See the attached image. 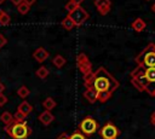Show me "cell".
<instances>
[{
  "mask_svg": "<svg viewBox=\"0 0 155 139\" xmlns=\"http://www.w3.org/2000/svg\"><path fill=\"white\" fill-rule=\"evenodd\" d=\"M17 94H18L19 98L25 99V98L30 94V91H29V88H28L27 86H21V87L17 89Z\"/></svg>",
  "mask_w": 155,
  "mask_h": 139,
  "instance_id": "20",
  "label": "cell"
},
{
  "mask_svg": "<svg viewBox=\"0 0 155 139\" xmlns=\"http://www.w3.org/2000/svg\"><path fill=\"white\" fill-rule=\"evenodd\" d=\"M69 1H70V2H73V4H74V5H76V6H80L85 0H69Z\"/></svg>",
  "mask_w": 155,
  "mask_h": 139,
  "instance_id": "29",
  "label": "cell"
},
{
  "mask_svg": "<svg viewBox=\"0 0 155 139\" xmlns=\"http://www.w3.org/2000/svg\"><path fill=\"white\" fill-rule=\"evenodd\" d=\"M150 95H151V97H155V88H154V91L150 93Z\"/></svg>",
  "mask_w": 155,
  "mask_h": 139,
  "instance_id": "36",
  "label": "cell"
},
{
  "mask_svg": "<svg viewBox=\"0 0 155 139\" xmlns=\"http://www.w3.org/2000/svg\"><path fill=\"white\" fill-rule=\"evenodd\" d=\"M147 1H150V0H147Z\"/></svg>",
  "mask_w": 155,
  "mask_h": 139,
  "instance_id": "39",
  "label": "cell"
},
{
  "mask_svg": "<svg viewBox=\"0 0 155 139\" xmlns=\"http://www.w3.org/2000/svg\"><path fill=\"white\" fill-rule=\"evenodd\" d=\"M48 57H50V53H48V51L45 50L44 47H39V48H36V50L33 52V58H34L36 62H39V63L45 62Z\"/></svg>",
  "mask_w": 155,
  "mask_h": 139,
  "instance_id": "10",
  "label": "cell"
},
{
  "mask_svg": "<svg viewBox=\"0 0 155 139\" xmlns=\"http://www.w3.org/2000/svg\"><path fill=\"white\" fill-rule=\"evenodd\" d=\"M39 121L41 122V124H44V126H50L53 121H54V115L51 112V111H47V110H45V111H42L40 115H39Z\"/></svg>",
  "mask_w": 155,
  "mask_h": 139,
  "instance_id": "11",
  "label": "cell"
},
{
  "mask_svg": "<svg viewBox=\"0 0 155 139\" xmlns=\"http://www.w3.org/2000/svg\"><path fill=\"white\" fill-rule=\"evenodd\" d=\"M85 87H92L98 93H111L119 88V81L104 68L99 66L92 75L84 79Z\"/></svg>",
  "mask_w": 155,
  "mask_h": 139,
  "instance_id": "1",
  "label": "cell"
},
{
  "mask_svg": "<svg viewBox=\"0 0 155 139\" xmlns=\"http://www.w3.org/2000/svg\"><path fill=\"white\" fill-rule=\"evenodd\" d=\"M68 17L73 21L75 27H81L90 17L88 12L82 7V6H76L71 12L68 13Z\"/></svg>",
  "mask_w": 155,
  "mask_h": 139,
  "instance_id": "6",
  "label": "cell"
},
{
  "mask_svg": "<svg viewBox=\"0 0 155 139\" xmlns=\"http://www.w3.org/2000/svg\"><path fill=\"white\" fill-rule=\"evenodd\" d=\"M4 129L12 139H27L33 132L31 128L25 123V121H23V122L13 121L10 124L5 126Z\"/></svg>",
  "mask_w": 155,
  "mask_h": 139,
  "instance_id": "2",
  "label": "cell"
},
{
  "mask_svg": "<svg viewBox=\"0 0 155 139\" xmlns=\"http://www.w3.org/2000/svg\"><path fill=\"white\" fill-rule=\"evenodd\" d=\"M137 65L143 68H154L155 66V44L150 42L144 47L134 58Z\"/></svg>",
  "mask_w": 155,
  "mask_h": 139,
  "instance_id": "3",
  "label": "cell"
},
{
  "mask_svg": "<svg viewBox=\"0 0 155 139\" xmlns=\"http://www.w3.org/2000/svg\"><path fill=\"white\" fill-rule=\"evenodd\" d=\"M98 134L102 139H117V137L120 135V131L113 122H107L99 128Z\"/></svg>",
  "mask_w": 155,
  "mask_h": 139,
  "instance_id": "7",
  "label": "cell"
},
{
  "mask_svg": "<svg viewBox=\"0 0 155 139\" xmlns=\"http://www.w3.org/2000/svg\"><path fill=\"white\" fill-rule=\"evenodd\" d=\"M94 6L102 16H105L111 10V1L110 0H94Z\"/></svg>",
  "mask_w": 155,
  "mask_h": 139,
  "instance_id": "9",
  "label": "cell"
},
{
  "mask_svg": "<svg viewBox=\"0 0 155 139\" xmlns=\"http://www.w3.org/2000/svg\"><path fill=\"white\" fill-rule=\"evenodd\" d=\"M4 91H5V85H4V83L0 81V94H1Z\"/></svg>",
  "mask_w": 155,
  "mask_h": 139,
  "instance_id": "34",
  "label": "cell"
},
{
  "mask_svg": "<svg viewBox=\"0 0 155 139\" xmlns=\"http://www.w3.org/2000/svg\"><path fill=\"white\" fill-rule=\"evenodd\" d=\"M6 44H7V39L5 37V35H4V34H1V33H0V48H2Z\"/></svg>",
  "mask_w": 155,
  "mask_h": 139,
  "instance_id": "27",
  "label": "cell"
},
{
  "mask_svg": "<svg viewBox=\"0 0 155 139\" xmlns=\"http://www.w3.org/2000/svg\"><path fill=\"white\" fill-rule=\"evenodd\" d=\"M0 15H1V10H0Z\"/></svg>",
  "mask_w": 155,
  "mask_h": 139,
  "instance_id": "38",
  "label": "cell"
},
{
  "mask_svg": "<svg viewBox=\"0 0 155 139\" xmlns=\"http://www.w3.org/2000/svg\"><path fill=\"white\" fill-rule=\"evenodd\" d=\"M61 24H62V27L65 29V30H71L73 28H75V24L73 23V21L67 16L62 22H61Z\"/></svg>",
  "mask_w": 155,
  "mask_h": 139,
  "instance_id": "18",
  "label": "cell"
},
{
  "mask_svg": "<svg viewBox=\"0 0 155 139\" xmlns=\"http://www.w3.org/2000/svg\"><path fill=\"white\" fill-rule=\"evenodd\" d=\"M131 27H132V29H133L134 31L140 33V31H143V30L147 28V23H145L142 18H136V19L132 22Z\"/></svg>",
  "mask_w": 155,
  "mask_h": 139,
  "instance_id": "14",
  "label": "cell"
},
{
  "mask_svg": "<svg viewBox=\"0 0 155 139\" xmlns=\"http://www.w3.org/2000/svg\"><path fill=\"white\" fill-rule=\"evenodd\" d=\"M22 1H23V0H11V2H12L15 6H18V5H19Z\"/></svg>",
  "mask_w": 155,
  "mask_h": 139,
  "instance_id": "32",
  "label": "cell"
},
{
  "mask_svg": "<svg viewBox=\"0 0 155 139\" xmlns=\"http://www.w3.org/2000/svg\"><path fill=\"white\" fill-rule=\"evenodd\" d=\"M69 139H87V138H86L85 134H82V133L78 129V131L73 132V133L69 135Z\"/></svg>",
  "mask_w": 155,
  "mask_h": 139,
  "instance_id": "24",
  "label": "cell"
},
{
  "mask_svg": "<svg viewBox=\"0 0 155 139\" xmlns=\"http://www.w3.org/2000/svg\"><path fill=\"white\" fill-rule=\"evenodd\" d=\"M4 1H5V0H0V5H1V4L4 2Z\"/></svg>",
  "mask_w": 155,
  "mask_h": 139,
  "instance_id": "37",
  "label": "cell"
},
{
  "mask_svg": "<svg viewBox=\"0 0 155 139\" xmlns=\"http://www.w3.org/2000/svg\"><path fill=\"white\" fill-rule=\"evenodd\" d=\"M0 121H1L5 126H7V124H10L11 122H13V115H12L10 111H4V112L0 115Z\"/></svg>",
  "mask_w": 155,
  "mask_h": 139,
  "instance_id": "17",
  "label": "cell"
},
{
  "mask_svg": "<svg viewBox=\"0 0 155 139\" xmlns=\"http://www.w3.org/2000/svg\"><path fill=\"white\" fill-rule=\"evenodd\" d=\"M151 11H153V12H154V13H155V4H154V5H153V6H151Z\"/></svg>",
  "mask_w": 155,
  "mask_h": 139,
  "instance_id": "35",
  "label": "cell"
},
{
  "mask_svg": "<svg viewBox=\"0 0 155 139\" xmlns=\"http://www.w3.org/2000/svg\"><path fill=\"white\" fill-rule=\"evenodd\" d=\"M98 128H99L98 122H97L93 117L86 116V117H84V118L81 120V122L79 123V128H78V129H79L82 134H85V135H92V134H94V133L98 131Z\"/></svg>",
  "mask_w": 155,
  "mask_h": 139,
  "instance_id": "5",
  "label": "cell"
},
{
  "mask_svg": "<svg viewBox=\"0 0 155 139\" xmlns=\"http://www.w3.org/2000/svg\"><path fill=\"white\" fill-rule=\"evenodd\" d=\"M64 7H65V10H67V11H68V13H69V12H71V11L76 7V5H74V4H73V2H70V1H68V2L65 4V6H64Z\"/></svg>",
  "mask_w": 155,
  "mask_h": 139,
  "instance_id": "26",
  "label": "cell"
},
{
  "mask_svg": "<svg viewBox=\"0 0 155 139\" xmlns=\"http://www.w3.org/2000/svg\"><path fill=\"white\" fill-rule=\"evenodd\" d=\"M56 105H57L56 100H54L53 98H51V97H47V98L42 102V106H44L45 110H47V111H51L52 109H54Z\"/></svg>",
  "mask_w": 155,
  "mask_h": 139,
  "instance_id": "16",
  "label": "cell"
},
{
  "mask_svg": "<svg viewBox=\"0 0 155 139\" xmlns=\"http://www.w3.org/2000/svg\"><path fill=\"white\" fill-rule=\"evenodd\" d=\"M10 22H11V17L5 11H1V15H0V25H8Z\"/></svg>",
  "mask_w": 155,
  "mask_h": 139,
  "instance_id": "21",
  "label": "cell"
},
{
  "mask_svg": "<svg viewBox=\"0 0 155 139\" xmlns=\"http://www.w3.org/2000/svg\"><path fill=\"white\" fill-rule=\"evenodd\" d=\"M84 98H85L88 103L93 104V103L97 102V92H96L92 87H86V89H85V92H84Z\"/></svg>",
  "mask_w": 155,
  "mask_h": 139,
  "instance_id": "13",
  "label": "cell"
},
{
  "mask_svg": "<svg viewBox=\"0 0 155 139\" xmlns=\"http://www.w3.org/2000/svg\"><path fill=\"white\" fill-rule=\"evenodd\" d=\"M76 65H78L79 71L82 74L84 79H87L92 75V73H93L92 71V64H91L88 57L84 52H80L76 56Z\"/></svg>",
  "mask_w": 155,
  "mask_h": 139,
  "instance_id": "4",
  "label": "cell"
},
{
  "mask_svg": "<svg viewBox=\"0 0 155 139\" xmlns=\"http://www.w3.org/2000/svg\"><path fill=\"white\" fill-rule=\"evenodd\" d=\"M57 139H69V135L64 133V134H61V135H59V137H58Z\"/></svg>",
  "mask_w": 155,
  "mask_h": 139,
  "instance_id": "33",
  "label": "cell"
},
{
  "mask_svg": "<svg viewBox=\"0 0 155 139\" xmlns=\"http://www.w3.org/2000/svg\"><path fill=\"white\" fill-rule=\"evenodd\" d=\"M65 63H67L65 58H64L63 56H61V54H56V56L52 58V64H53L56 68H58V69L63 68V66L65 65Z\"/></svg>",
  "mask_w": 155,
  "mask_h": 139,
  "instance_id": "15",
  "label": "cell"
},
{
  "mask_svg": "<svg viewBox=\"0 0 155 139\" xmlns=\"http://www.w3.org/2000/svg\"><path fill=\"white\" fill-rule=\"evenodd\" d=\"M109 98H111V93H98L97 94V102L105 103Z\"/></svg>",
  "mask_w": 155,
  "mask_h": 139,
  "instance_id": "23",
  "label": "cell"
},
{
  "mask_svg": "<svg viewBox=\"0 0 155 139\" xmlns=\"http://www.w3.org/2000/svg\"><path fill=\"white\" fill-rule=\"evenodd\" d=\"M23 1H24L25 4H28L29 6H31V5H34V4H35V1H36V0H23Z\"/></svg>",
  "mask_w": 155,
  "mask_h": 139,
  "instance_id": "30",
  "label": "cell"
},
{
  "mask_svg": "<svg viewBox=\"0 0 155 139\" xmlns=\"http://www.w3.org/2000/svg\"><path fill=\"white\" fill-rule=\"evenodd\" d=\"M17 111H18V112H21L24 117H27V116H29V115H30V112L33 111V106H31L27 100H23V102L18 105Z\"/></svg>",
  "mask_w": 155,
  "mask_h": 139,
  "instance_id": "12",
  "label": "cell"
},
{
  "mask_svg": "<svg viewBox=\"0 0 155 139\" xmlns=\"http://www.w3.org/2000/svg\"><path fill=\"white\" fill-rule=\"evenodd\" d=\"M24 120H25V117H24L21 112L16 111V114H15V116H13V121H16V122H23Z\"/></svg>",
  "mask_w": 155,
  "mask_h": 139,
  "instance_id": "25",
  "label": "cell"
},
{
  "mask_svg": "<svg viewBox=\"0 0 155 139\" xmlns=\"http://www.w3.org/2000/svg\"><path fill=\"white\" fill-rule=\"evenodd\" d=\"M7 100H8V99H7V97H6L5 94H2V93H1V94H0V106H4V105L7 103Z\"/></svg>",
  "mask_w": 155,
  "mask_h": 139,
  "instance_id": "28",
  "label": "cell"
},
{
  "mask_svg": "<svg viewBox=\"0 0 155 139\" xmlns=\"http://www.w3.org/2000/svg\"><path fill=\"white\" fill-rule=\"evenodd\" d=\"M35 74H36V76H38L39 79H42V80H44V79H46V77L48 76V74H50V73H48V69H47L46 66L41 65V66L36 70V73H35Z\"/></svg>",
  "mask_w": 155,
  "mask_h": 139,
  "instance_id": "19",
  "label": "cell"
},
{
  "mask_svg": "<svg viewBox=\"0 0 155 139\" xmlns=\"http://www.w3.org/2000/svg\"><path fill=\"white\" fill-rule=\"evenodd\" d=\"M150 122L155 126V111H154V112L151 114V116H150Z\"/></svg>",
  "mask_w": 155,
  "mask_h": 139,
  "instance_id": "31",
  "label": "cell"
},
{
  "mask_svg": "<svg viewBox=\"0 0 155 139\" xmlns=\"http://www.w3.org/2000/svg\"><path fill=\"white\" fill-rule=\"evenodd\" d=\"M144 79L148 83V91L147 93H151L155 88V66L154 68H144Z\"/></svg>",
  "mask_w": 155,
  "mask_h": 139,
  "instance_id": "8",
  "label": "cell"
},
{
  "mask_svg": "<svg viewBox=\"0 0 155 139\" xmlns=\"http://www.w3.org/2000/svg\"><path fill=\"white\" fill-rule=\"evenodd\" d=\"M17 10H18V12H19L21 15H27V13L29 12V10H30V6H29L28 4H25L24 1H22V2L17 6Z\"/></svg>",
  "mask_w": 155,
  "mask_h": 139,
  "instance_id": "22",
  "label": "cell"
}]
</instances>
